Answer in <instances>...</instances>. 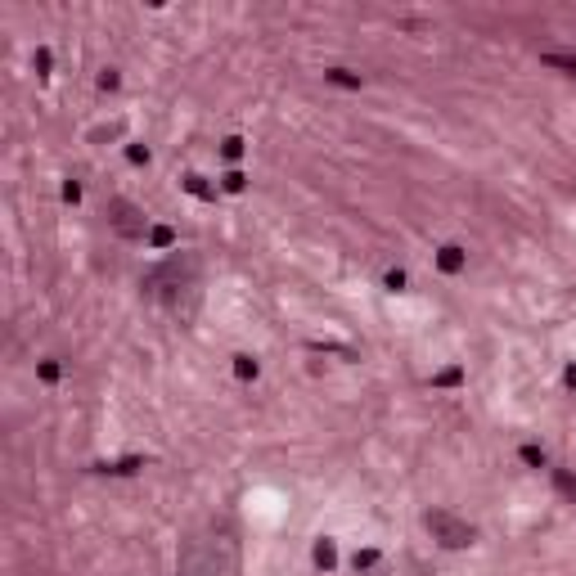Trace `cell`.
Segmentation results:
<instances>
[{
	"label": "cell",
	"instance_id": "1",
	"mask_svg": "<svg viewBox=\"0 0 576 576\" xmlns=\"http://www.w3.org/2000/svg\"><path fill=\"white\" fill-rule=\"evenodd\" d=\"M144 298L163 302L171 315H180V320H194V311H199V298H203V261L199 252H185V248H171L163 261L153 266L149 275H144Z\"/></svg>",
	"mask_w": 576,
	"mask_h": 576
},
{
	"label": "cell",
	"instance_id": "2",
	"mask_svg": "<svg viewBox=\"0 0 576 576\" xmlns=\"http://www.w3.org/2000/svg\"><path fill=\"white\" fill-rule=\"evenodd\" d=\"M230 568H235V545H230V536H221L216 527L189 531L185 541H180L176 576H230Z\"/></svg>",
	"mask_w": 576,
	"mask_h": 576
},
{
	"label": "cell",
	"instance_id": "3",
	"mask_svg": "<svg viewBox=\"0 0 576 576\" xmlns=\"http://www.w3.org/2000/svg\"><path fill=\"white\" fill-rule=\"evenodd\" d=\"M423 527L433 531V541H437L441 549H469V545L477 541V527L464 522V518H455L450 509H428V513H423Z\"/></svg>",
	"mask_w": 576,
	"mask_h": 576
},
{
	"label": "cell",
	"instance_id": "4",
	"mask_svg": "<svg viewBox=\"0 0 576 576\" xmlns=\"http://www.w3.org/2000/svg\"><path fill=\"white\" fill-rule=\"evenodd\" d=\"M104 216H108V225H113V235H122V239H149V216H144L131 199H108L104 203Z\"/></svg>",
	"mask_w": 576,
	"mask_h": 576
},
{
	"label": "cell",
	"instance_id": "5",
	"mask_svg": "<svg viewBox=\"0 0 576 576\" xmlns=\"http://www.w3.org/2000/svg\"><path fill=\"white\" fill-rule=\"evenodd\" d=\"M437 266H441V271H446V275H459L464 266H469V252H464L459 243H446V248L437 252Z\"/></svg>",
	"mask_w": 576,
	"mask_h": 576
},
{
	"label": "cell",
	"instance_id": "6",
	"mask_svg": "<svg viewBox=\"0 0 576 576\" xmlns=\"http://www.w3.org/2000/svg\"><path fill=\"white\" fill-rule=\"evenodd\" d=\"M541 64L545 68H563L568 77H576V54H563V50H545L541 54Z\"/></svg>",
	"mask_w": 576,
	"mask_h": 576
},
{
	"label": "cell",
	"instance_id": "7",
	"mask_svg": "<svg viewBox=\"0 0 576 576\" xmlns=\"http://www.w3.org/2000/svg\"><path fill=\"white\" fill-rule=\"evenodd\" d=\"M180 185H185V189L194 194V199H207V203L216 199V185H207V180H203V176H194V171H189L185 180H180Z\"/></svg>",
	"mask_w": 576,
	"mask_h": 576
},
{
	"label": "cell",
	"instance_id": "8",
	"mask_svg": "<svg viewBox=\"0 0 576 576\" xmlns=\"http://www.w3.org/2000/svg\"><path fill=\"white\" fill-rule=\"evenodd\" d=\"M518 455H522V464H527V469H545V464H549L545 446H536V441H527V446L518 450Z\"/></svg>",
	"mask_w": 576,
	"mask_h": 576
},
{
	"label": "cell",
	"instance_id": "9",
	"mask_svg": "<svg viewBox=\"0 0 576 576\" xmlns=\"http://www.w3.org/2000/svg\"><path fill=\"white\" fill-rule=\"evenodd\" d=\"M324 81L347 86V90H360V77H356V72H347V68H329V72H324Z\"/></svg>",
	"mask_w": 576,
	"mask_h": 576
},
{
	"label": "cell",
	"instance_id": "10",
	"mask_svg": "<svg viewBox=\"0 0 576 576\" xmlns=\"http://www.w3.org/2000/svg\"><path fill=\"white\" fill-rule=\"evenodd\" d=\"M144 243H149V248H171V243H176V230H171V225H153Z\"/></svg>",
	"mask_w": 576,
	"mask_h": 576
},
{
	"label": "cell",
	"instance_id": "11",
	"mask_svg": "<svg viewBox=\"0 0 576 576\" xmlns=\"http://www.w3.org/2000/svg\"><path fill=\"white\" fill-rule=\"evenodd\" d=\"M351 568H356V576L360 572H374L378 568V549H356V554H351Z\"/></svg>",
	"mask_w": 576,
	"mask_h": 576
},
{
	"label": "cell",
	"instance_id": "12",
	"mask_svg": "<svg viewBox=\"0 0 576 576\" xmlns=\"http://www.w3.org/2000/svg\"><path fill=\"white\" fill-rule=\"evenodd\" d=\"M334 563H338V549H334V541H320V545H315V568H334Z\"/></svg>",
	"mask_w": 576,
	"mask_h": 576
},
{
	"label": "cell",
	"instance_id": "13",
	"mask_svg": "<svg viewBox=\"0 0 576 576\" xmlns=\"http://www.w3.org/2000/svg\"><path fill=\"white\" fill-rule=\"evenodd\" d=\"M221 189L225 194H243L248 189V176H243V171H225V176H221Z\"/></svg>",
	"mask_w": 576,
	"mask_h": 576
},
{
	"label": "cell",
	"instance_id": "14",
	"mask_svg": "<svg viewBox=\"0 0 576 576\" xmlns=\"http://www.w3.org/2000/svg\"><path fill=\"white\" fill-rule=\"evenodd\" d=\"M235 374L243 378V383H248V378H257V374H261V365H257L252 356H235Z\"/></svg>",
	"mask_w": 576,
	"mask_h": 576
},
{
	"label": "cell",
	"instance_id": "15",
	"mask_svg": "<svg viewBox=\"0 0 576 576\" xmlns=\"http://www.w3.org/2000/svg\"><path fill=\"white\" fill-rule=\"evenodd\" d=\"M221 158H225V163H239V158H243V140L230 136L225 144H221Z\"/></svg>",
	"mask_w": 576,
	"mask_h": 576
},
{
	"label": "cell",
	"instance_id": "16",
	"mask_svg": "<svg viewBox=\"0 0 576 576\" xmlns=\"http://www.w3.org/2000/svg\"><path fill=\"white\" fill-rule=\"evenodd\" d=\"M36 374H41L45 383H59V374H64V370H59V360H41V365H36Z\"/></svg>",
	"mask_w": 576,
	"mask_h": 576
},
{
	"label": "cell",
	"instance_id": "17",
	"mask_svg": "<svg viewBox=\"0 0 576 576\" xmlns=\"http://www.w3.org/2000/svg\"><path fill=\"white\" fill-rule=\"evenodd\" d=\"M554 482H558V491H563V495H572V500H576V477H572V473H563V469H558V473H554Z\"/></svg>",
	"mask_w": 576,
	"mask_h": 576
},
{
	"label": "cell",
	"instance_id": "18",
	"mask_svg": "<svg viewBox=\"0 0 576 576\" xmlns=\"http://www.w3.org/2000/svg\"><path fill=\"white\" fill-rule=\"evenodd\" d=\"M383 284H387L392 293H401V288H406V271H387V275H383Z\"/></svg>",
	"mask_w": 576,
	"mask_h": 576
},
{
	"label": "cell",
	"instance_id": "19",
	"mask_svg": "<svg viewBox=\"0 0 576 576\" xmlns=\"http://www.w3.org/2000/svg\"><path fill=\"white\" fill-rule=\"evenodd\" d=\"M117 86H122V77H117L113 68H104V72H100V90H117Z\"/></svg>",
	"mask_w": 576,
	"mask_h": 576
},
{
	"label": "cell",
	"instance_id": "20",
	"mask_svg": "<svg viewBox=\"0 0 576 576\" xmlns=\"http://www.w3.org/2000/svg\"><path fill=\"white\" fill-rule=\"evenodd\" d=\"M459 378H464V370H446V374H437V378H433V383H437V387H455V383H459Z\"/></svg>",
	"mask_w": 576,
	"mask_h": 576
},
{
	"label": "cell",
	"instance_id": "21",
	"mask_svg": "<svg viewBox=\"0 0 576 576\" xmlns=\"http://www.w3.org/2000/svg\"><path fill=\"white\" fill-rule=\"evenodd\" d=\"M64 203H81V185H77V180H68V185H64Z\"/></svg>",
	"mask_w": 576,
	"mask_h": 576
},
{
	"label": "cell",
	"instance_id": "22",
	"mask_svg": "<svg viewBox=\"0 0 576 576\" xmlns=\"http://www.w3.org/2000/svg\"><path fill=\"white\" fill-rule=\"evenodd\" d=\"M127 158H131V163L140 167V163H149V149H140V144H131V149H127Z\"/></svg>",
	"mask_w": 576,
	"mask_h": 576
},
{
	"label": "cell",
	"instance_id": "23",
	"mask_svg": "<svg viewBox=\"0 0 576 576\" xmlns=\"http://www.w3.org/2000/svg\"><path fill=\"white\" fill-rule=\"evenodd\" d=\"M36 72H50V50H36Z\"/></svg>",
	"mask_w": 576,
	"mask_h": 576
},
{
	"label": "cell",
	"instance_id": "24",
	"mask_svg": "<svg viewBox=\"0 0 576 576\" xmlns=\"http://www.w3.org/2000/svg\"><path fill=\"white\" fill-rule=\"evenodd\" d=\"M563 378H568V387H576V365H568V374H563Z\"/></svg>",
	"mask_w": 576,
	"mask_h": 576
},
{
	"label": "cell",
	"instance_id": "25",
	"mask_svg": "<svg viewBox=\"0 0 576 576\" xmlns=\"http://www.w3.org/2000/svg\"><path fill=\"white\" fill-rule=\"evenodd\" d=\"M360 576H387V572H378V568H374V572H360Z\"/></svg>",
	"mask_w": 576,
	"mask_h": 576
}]
</instances>
